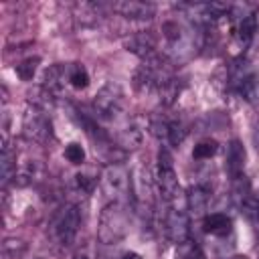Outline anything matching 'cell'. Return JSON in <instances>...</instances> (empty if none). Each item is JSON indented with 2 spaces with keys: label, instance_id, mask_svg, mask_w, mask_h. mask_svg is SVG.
<instances>
[{
  "label": "cell",
  "instance_id": "obj_23",
  "mask_svg": "<svg viewBox=\"0 0 259 259\" xmlns=\"http://www.w3.org/2000/svg\"><path fill=\"white\" fill-rule=\"evenodd\" d=\"M217 150H219V144L214 140H202V142H198L194 146L192 158L194 160H208V158H212L217 154Z\"/></svg>",
  "mask_w": 259,
  "mask_h": 259
},
{
  "label": "cell",
  "instance_id": "obj_22",
  "mask_svg": "<svg viewBox=\"0 0 259 259\" xmlns=\"http://www.w3.org/2000/svg\"><path fill=\"white\" fill-rule=\"evenodd\" d=\"M75 186H77V190H79L81 194H91L93 188L97 186V174H93V172H89V170L75 174Z\"/></svg>",
  "mask_w": 259,
  "mask_h": 259
},
{
  "label": "cell",
  "instance_id": "obj_17",
  "mask_svg": "<svg viewBox=\"0 0 259 259\" xmlns=\"http://www.w3.org/2000/svg\"><path fill=\"white\" fill-rule=\"evenodd\" d=\"M235 32H237V38H239L243 45L251 42V40H253V36H255V32H257V16H255L253 12H249V14L241 16V18L237 20Z\"/></svg>",
  "mask_w": 259,
  "mask_h": 259
},
{
  "label": "cell",
  "instance_id": "obj_1",
  "mask_svg": "<svg viewBox=\"0 0 259 259\" xmlns=\"http://www.w3.org/2000/svg\"><path fill=\"white\" fill-rule=\"evenodd\" d=\"M127 233V210L121 202H109L99 217L97 239L105 245H113L121 241Z\"/></svg>",
  "mask_w": 259,
  "mask_h": 259
},
{
  "label": "cell",
  "instance_id": "obj_27",
  "mask_svg": "<svg viewBox=\"0 0 259 259\" xmlns=\"http://www.w3.org/2000/svg\"><path fill=\"white\" fill-rule=\"evenodd\" d=\"M65 158L71 162V164H83L85 162V150L81 144H69L65 148Z\"/></svg>",
  "mask_w": 259,
  "mask_h": 259
},
{
  "label": "cell",
  "instance_id": "obj_9",
  "mask_svg": "<svg viewBox=\"0 0 259 259\" xmlns=\"http://www.w3.org/2000/svg\"><path fill=\"white\" fill-rule=\"evenodd\" d=\"M172 206L168 208L166 212V219H164V229H166V235L172 243L176 245H182L188 241V235H190V223H188V212L180 206H176L174 202H170Z\"/></svg>",
  "mask_w": 259,
  "mask_h": 259
},
{
  "label": "cell",
  "instance_id": "obj_11",
  "mask_svg": "<svg viewBox=\"0 0 259 259\" xmlns=\"http://www.w3.org/2000/svg\"><path fill=\"white\" fill-rule=\"evenodd\" d=\"M125 49L134 55H138L142 61H150L154 57H158L156 51V38L150 32H138L132 34L130 38H125Z\"/></svg>",
  "mask_w": 259,
  "mask_h": 259
},
{
  "label": "cell",
  "instance_id": "obj_3",
  "mask_svg": "<svg viewBox=\"0 0 259 259\" xmlns=\"http://www.w3.org/2000/svg\"><path fill=\"white\" fill-rule=\"evenodd\" d=\"M156 186L160 196L166 202H174L178 200L180 194V184H178V176L174 170V160L172 154L168 152V148H160L158 152V162H156Z\"/></svg>",
  "mask_w": 259,
  "mask_h": 259
},
{
  "label": "cell",
  "instance_id": "obj_6",
  "mask_svg": "<svg viewBox=\"0 0 259 259\" xmlns=\"http://www.w3.org/2000/svg\"><path fill=\"white\" fill-rule=\"evenodd\" d=\"M101 186H103V192L107 194L109 202H121V198L130 192V174H127V170L119 162H113V164L105 166V170L101 174Z\"/></svg>",
  "mask_w": 259,
  "mask_h": 259
},
{
  "label": "cell",
  "instance_id": "obj_5",
  "mask_svg": "<svg viewBox=\"0 0 259 259\" xmlns=\"http://www.w3.org/2000/svg\"><path fill=\"white\" fill-rule=\"evenodd\" d=\"M22 130H24V136L34 144H47L53 138L51 117L38 105H32L26 109L22 117Z\"/></svg>",
  "mask_w": 259,
  "mask_h": 259
},
{
  "label": "cell",
  "instance_id": "obj_18",
  "mask_svg": "<svg viewBox=\"0 0 259 259\" xmlns=\"http://www.w3.org/2000/svg\"><path fill=\"white\" fill-rule=\"evenodd\" d=\"M67 81L75 89H85L89 85V73L81 63H71L67 67Z\"/></svg>",
  "mask_w": 259,
  "mask_h": 259
},
{
  "label": "cell",
  "instance_id": "obj_2",
  "mask_svg": "<svg viewBox=\"0 0 259 259\" xmlns=\"http://www.w3.org/2000/svg\"><path fill=\"white\" fill-rule=\"evenodd\" d=\"M79 227H81V210H79V206L77 204H65L53 217V223H51L53 241L63 249L71 247L75 243V239H77Z\"/></svg>",
  "mask_w": 259,
  "mask_h": 259
},
{
  "label": "cell",
  "instance_id": "obj_15",
  "mask_svg": "<svg viewBox=\"0 0 259 259\" xmlns=\"http://www.w3.org/2000/svg\"><path fill=\"white\" fill-rule=\"evenodd\" d=\"M16 152L10 148V144H2V154H0V178L2 186L6 188L12 180H16Z\"/></svg>",
  "mask_w": 259,
  "mask_h": 259
},
{
  "label": "cell",
  "instance_id": "obj_24",
  "mask_svg": "<svg viewBox=\"0 0 259 259\" xmlns=\"http://www.w3.org/2000/svg\"><path fill=\"white\" fill-rule=\"evenodd\" d=\"M142 142V132L138 127H127L119 136V146L121 148H138Z\"/></svg>",
  "mask_w": 259,
  "mask_h": 259
},
{
  "label": "cell",
  "instance_id": "obj_21",
  "mask_svg": "<svg viewBox=\"0 0 259 259\" xmlns=\"http://www.w3.org/2000/svg\"><path fill=\"white\" fill-rule=\"evenodd\" d=\"M38 63H40L38 57H28V59L20 61V63L14 67V71H16V75H18L22 81H30V79L34 77V73H36Z\"/></svg>",
  "mask_w": 259,
  "mask_h": 259
},
{
  "label": "cell",
  "instance_id": "obj_14",
  "mask_svg": "<svg viewBox=\"0 0 259 259\" xmlns=\"http://www.w3.org/2000/svg\"><path fill=\"white\" fill-rule=\"evenodd\" d=\"M202 229L212 237H227L233 231V221L225 212H210V214H204Z\"/></svg>",
  "mask_w": 259,
  "mask_h": 259
},
{
  "label": "cell",
  "instance_id": "obj_20",
  "mask_svg": "<svg viewBox=\"0 0 259 259\" xmlns=\"http://www.w3.org/2000/svg\"><path fill=\"white\" fill-rule=\"evenodd\" d=\"M188 136V127L180 121V119H170V123H168V138H166V142L170 144V146H180L182 142H184V138Z\"/></svg>",
  "mask_w": 259,
  "mask_h": 259
},
{
  "label": "cell",
  "instance_id": "obj_28",
  "mask_svg": "<svg viewBox=\"0 0 259 259\" xmlns=\"http://www.w3.org/2000/svg\"><path fill=\"white\" fill-rule=\"evenodd\" d=\"M121 259H144V257L140 253H136V251H127V253L121 255Z\"/></svg>",
  "mask_w": 259,
  "mask_h": 259
},
{
  "label": "cell",
  "instance_id": "obj_16",
  "mask_svg": "<svg viewBox=\"0 0 259 259\" xmlns=\"http://www.w3.org/2000/svg\"><path fill=\"white\" fill-rule=\"evenodd\" d=\"M206 206H208V190L200 184L190 186V190L186 194V208L190 210V214L202 217L206 212Z\"/></svg>",
  "mask_w": 259,
  "mask_h": 259
},
{
  "label": "cell",
  "instance_id": "obj_7",
  "mask_svg": "<svg viewBox=\"0 0 259 259\" xmlns=\"http://www.w3.org/2000/svg\"><path fill=\"white\" fill-rule=\"evenodd\" d=\"M231 87L237 95H241L249 103L259 101V75L247 65L241 63L231 73Z\"/></svg>",
  "mask_w": 259,
  "mask_h": 259
},
{
  "label": "cell",
  "instance_id": "obj_29",
  "mask_svg": "<svg viewBox=\"0 0 259 259\" xmlns=\"http://www.w3.org/2000/svg\"><path fill=\"white\" fill-rule=\"evenodd\" d=\"M73 259H89V257H87V255H85V253H79V255H75V257H73Z\"/></svg>",
  "mask_w": 259,
  "mask_h": 259
},
{
  "label": "cell",
  "instance_id": "obj_31",
  "mask_svg": "<svg viewBox=\"0 0 259 259\" xmlns=\"http://www.w3.org/2000/svg\"><path fill=\"white\" fill-rule=\"evenodd\" d=\"M237 259H249V257H237Z\"/></svg>",
  "mask_w": 259,
  "mask_h": 259
},
{
  "label": "cell",
  "instance_id": "obj_8",
  "mask_svg": "<svg viewBox=\"0 0 259 259\" xmlns=\"http://www.w3.org/2000/svg\"><path fill=\"white\" fill-rule=\"evenodd\" d=\"M150 192H152V182H150V170L146 164H138L132 174H130V194H132V200L136 204L138 210H148L152 208V198H150Z\"/></svg>",
  "mask_w": 259,
  "mask_h": 259
},
{
  "label": "cell",
  "instance_id": "obj_30",
  "mask_svg": "<svg viewBox=\"0 0 259 259\" xmlns=\"http://www.w3.org/2000/svg\"><path fill=\"white\" fill-rule=\"evenodd\" d=\"M257 227H259V212H257Z\"/></svg>",
  "mask_w": 259,
  "mask_h": 259
},
{
  "label": "cell",
  "instance_id": "obj_26",
  "mask_svg": "<svg viewBox=\"0 0 259 259\" xmlns=\"http://www.w3.org/2000/svg\"><path fill=\"white\" fill-rule=\"evenodd\" d=\"M178 247H180V259H206L202 249L192 241H186V243H182Z\"/></svg>",
  "mask_w": 259,
  "mask_h": 259
},
{
  "label": "cell",
  "instance_id": "obj_32",
  "mask_svg": "<svg viewBox=\"0 0 259 259\" xmlns=\"http://www.w3.org/2000/svg\"><path fill=\"white\" fill-rule=\"evenodd\" d=\"M34 259H40V257H34Z\"/></svg>",
  "mask_w": 259,
  "mask_h": 259
},
{
  "label": "cell",
  "instance_id": "obj_19",
  "mask_svg": "<svg viewBox=\"0 0 259 259\" xmlns=\"http://www.w3.org/2000/svg\"><path fill=\"white\" fill-rule=\"evenodd\" d=\"M251 196H253L251 184H249V180L245 178V174L239 176V178H235V180H233V202H235V206L241 208Z\"/></svg>",
  "mask_w": 259,
  "mask_h": 259
},
{
  "label": "cell",
  "instance_id": "obj_4",
  "mask_svg": "<svg viewBox=\"0 0 259 259\" xmlns=\"http://www.w3.org/2000/svg\"><path fill=\"white\" fill-rule=\"evenodd\" d=\"M123 107H125V95H123L121 87L113 81L103 85L93 99L95 115L101 119H115L123 111Z\"/></svg>",
  "mask_w": 259,
  "mask_h": 259
},
{
  "label": "cell",
  "instance_id": "obj_25",
  "mask_svg": "<svg viewBox=\"0 0 259 259\" xmlns=\"http://www.w3.org/2000/svg\"><path fill=\"white\" fill-rule=\"evenodd\" d=\"M2 247H4V255L6 257H12V259L20 257L26 251V243L20 241V239H6Z\"/></svg>",
  "mask_w": 259,
  "mask_h": 259
},
{
  "label": "cell",
  "instance_id": "obj_10",
  "mask_svg": "<svg viewBox=\"0 0 259 259\" xmlns=\"http://www.w3.org/2000/svg\"><path fill=\"white\" fill-rule=\"evenodd\" d=\"M119 16L123 18H134V20H146L152 18L156 8L150 2H140V0H121V2H113L111 6Z\"/></svg>",
  "mask_w": 259,
  "mask_h": 259
},
{
  "label": "cell",
  "instance_id": "obj_12",
  "mask_svg": "<svg viewBox=\"0 0 259 259\" xmlns=\"http://www.w3.org/2000/svg\"><path fill=\"white\" fill-rule=\"evenodd\" d=\"M67 67L69 65L55 63L45 71V75H42V91L45 93H49L51 97H57L63 93L65 83H69L67 81Z\"/></svg>",
  "mask_w": 259,
  "mask_h": 259
},
{
  "label": "cell",
  "instance_id": "obj_13",
  "mask_svg": "<svg viewBox=\"0 0 259 259\" xmlns=\"http://www.w3.org/2000/svg\"><path fill=\"white\" fill-rule=\"evenodd\" d=\"M245 160H247V154H245L243 144L239 140H231L227 144V152H225V168H227V172L233 180L243 176Z\"/></svg>",
  "mask_w": 259,
  "mask_h": 259
}]
</instances>
